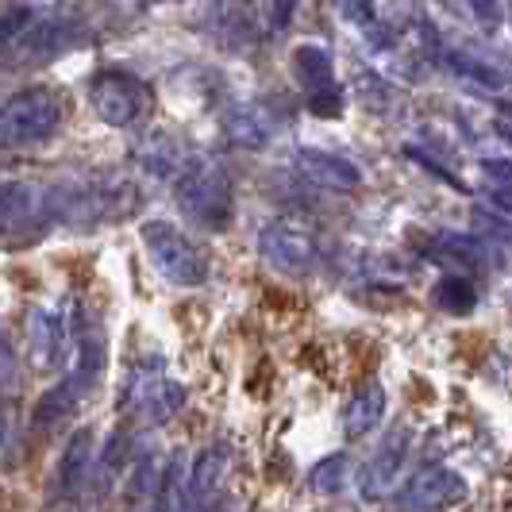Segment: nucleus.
<instances>
[{
    "label": "nucleus",
    "instance_id": "1",
    "mask_svg": "<svg viewBox=\"0 0 512 512\" xmlns=\"http://www.w3.org/2000/svg\"><path fill=\"white\" fill-rule=\"evenodd\" d=\"M143 235H147V243H151L154 262H158L174 282L193 285L205 278V258H201V251H197L185 235H178L170 224H151V228H143Z\"/></svg>",
    "mask_w": 512,
    "mask_h": 512
},
{
    "label": "nucleus",
    "instance_id": "2",
    "mask_svg": "<svg viewBox=\"0 0 512 512\" xmlns=\"http://www.w3.org/2000/svg\"><path fill=\"white\" fill-rule=\"evenodd\" d=\"M93 104L101 108L104 120H112V124H131L139 112H143V104H147V93L128 81V77H97V85H93Z\"/></svg>",
    "mask_w": 512,
    "mask_h": 512
},
{
    "label": "nucleus",
    "instance_id": "3",
    "mask_svg": "<svg viewBox=\"0 0 512 512\" xmlns=\"http://www.w3.org/2000/svg\"><path fill=\"white\" fill-rule=\"evenodd\" d=\"M297 162H301L316 181H335V185H355V181H359V170H355V166H347V162H339V158H328V154H320V151H305Z\"/></svg>",
    "mask_w": 512,
    "mask_h": 512
},
{
    "label": "nucleus",
    "instance_id": "4",
    "mask_svg": "<svg viewBox=\"0 0 512 512\" xmlns=\"http://www.w3.org/2000/svg\"><path fill=\"white\" fill-rule=\"evenodd\" d=\"M382 409H385V393L378 389V385H370L362 397H355V405H351V412H347V432L359 436V432H366V428H374L378 416H382Z\"/></svg>",
    "mask_w": 512,
    "mask_h": 512
},
{
    "label": "nucleus",
    "instance_id": "5",
    "mask_svg": "<svg viewBox=\"0 0 512 512\" xmlns=\"http://www.w3.org/2000/svg\"><path fill=\"white\" fill-rule=\"evenodd\" d=\"M436 301L443 308H451V312H466V308L474 305V289L466 282H443L436 289Z\"/></svg>",
    "mask_w": 512,
    "mask_h": 512
},
{
    "label": "nucleus",
    "instance_id": "6",
    "mask_svg": "<svg viewBox=\"0 0 512 512\" xmlns=\"http://www.w3.org/2000/svg\"><path fill=\"white\" fill-rule=\"evenodd\" d=\"M85 451H89V436H77L70 455H66V486L70 489L81 482V459H85Z\"/></svg>",
    "mask_w": 512,
    "mask_h": 512
}]
</instances>
